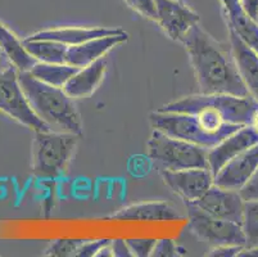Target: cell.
Returning a JSON list of instances; mask_svg holds the SVG:
<instances>
[{"instance_id":"cell-27","label":"cell","mask_w":258,"mask_h":257,"mask_svg":"<svg viewBox=\"0 0 258 257\" xmlns=\"http://www.w3.org/2000/svg\"><path fill=\"white\" fill-rule=\"evenodd\" d=\"M123 2L127 4L128 8L133 9L134 12H137L142 17L156 21V0H123Z\"/></svg>"},{"instance_id":"cell-15","label":"cell","mask_w":258,"mask_h":257,"mask_svg":"<svg viewBox=\"0 0 258 257\" xmlns=\"http://www.w3.org/2000/svg\"><path fill=\"white\" fill-rule=\"evenodd\" d=\"M182 216L170 203L163 201H149L130 204L118 210L111 216L113 220L139 221V223H163L180 220Z\"/></svg>"},{"instance_id":"cell-24","label":"cell","mask_w":258,"mask_h":257,"mask_svg":"<svg viewBox=\"0 0 258 257\" xmlns=\"http://www.w3.org/2000/svg\"><path fill=\"white\" fill-rule=\"evenodd\" d=\"M84 239H76V238H59V239L51 240L45 251L43 252L44 256L50 257H71L75 256L80 246L84 243Z\"/></svg>"},{"instance_id":"cell-7","label":"cell","mask_w":258,"mask_h":257,"mask_svg":"<svg viewBox=\"0 0 258 257\" xmlns=\"http://www.w3.org/2000/svg\"><path fill=\"white\" fill-rule=\"evenodd\" d=\"M187 228L197 238L212 247L245 246V234L239 223L213 218L193 203H185Z\"/></svg>"},{"instance_id":"cell-19","label":"cell","mask_w":258,"mask_h":257,"mask_svg":"<svg viewBox=\"0 0 258 257\" xmlns=\"http://www.w3.org/2000/svg\"><path fill=\"white\" fill-rule=\"evenodd\" d=\"M230 31L258 53V22L249 17L240 0H220Z\"/></svg>"},{"instance_id":"cell-11","label":"cell","mask_w":258,"mask_h":257,"mask_svg":"<svg viewBox=\"0 0 258 257\" xmlns=\"http://www.w3.org/2000/svg\"><path fill=\"white\" fill-rule=\"evenodd\" d=\"M193 204L213 218L243 223L245 201L241 198L239 190L226 189L213 184Z\"/></svg>"},{"instance_id":"cell-12","label":"cell","mask_w":258,"mask_h":257,"mask_svg":"<svg viewBox=\"0 0 258 257\" xmlns=\"http://www.w3.org/2000/svg\"><path fill=\"white\" fill-rule=\"evenodd\" d=\"M258 143V131L252 125H244L239 130L208 149V167L213 175L241 152Z\"/></svg>"},{"instance_id":"cell-2","label":"cell","mask_w":258,"mask_h":257,"mask_svg":"<svg viewBox=\"0 0 258 257\" xmlns=\"http://www.w3.org/2000/svg\"><path fill=\"white\" fill-rule=\"evenodd\" d=\"M18 80L34 112L50 130L83 135V120L75 99L64 89L40 81L30 71H18Z\"/></svg>"},{"instance_id":"cell-4","label":"cell","mask_w":258,"mask_h":257,"mask_svg":"<svg viewBox=\"0 0 258 257\" xmlns=\"http://www.w3.org/2000/svg\"><path fill=\"white\" fill-rule=\"evenodd\" d=\"M79 135L45 130L34 131L31 145L32 173L53 179L67 171L79 143Z\"/></svg>"},{"instance_id":"cell-9","label":"cell","mask_w":258,"mask_h":257,"mask_svg":"<svg viewBox=\"0 0 258 257\" xmlns=\"http://www.w3.org/2000/svg\"><path fill=\"white\" fill-rule=\"evenodd\" d=\"M161 176L163 183L176 195H179L184 203H193L198 201L215 184V175L208 167H196L176 171L161 170Z\"/></svg>"},{"instance_id":"cell-18","label":"cell","mask_w":258,"mask_h":257,"mask_svg":"<svg viewBox=\"0 0 258 257\" xmlns=\"http://www.w3.org/2000/svg\"><path fill=\"white\" fill-rule=\"evenodd\" d=\"M107 72V60L100 58L83 68L66 82L64 91L72 99H83L90 96L103 82Z\"/></svg>"},{"instance_id":"cell-17","label":"cell","mask_w":258,"mask_h":257,"mask_svg":"<svg viewBox=\"0 0 258 257\" xmlns=\"http://www.w3.org/2000/svg\"><path fill=\"white\" fill-rule=\"evenodd\" d=\"M229 40L241 80L258 102V53L229 30Z\"/></svg>"},{"instance_id":"cell-16","label":"cell","mask_w":258,"mask_h":257,"mask_svg":"<svg viewBox=\"0 0 258 257\" xmlns=\"http://www.w3.org/2000/svg\"><path fill=\"white\" fill-rule=\"evenodd\" d=\"M125 32L119 27H58L43 30L35 32L29 40H51V41L62 42L67 46H74L89 41L97 37L108 36V35H117Z\"/></svg>"},{"instance_id":"cell-28","label":"cell","mask_w":258,"mask_h":257,"mask_svg":"<svg viewBox=\"0 0 258 257\" xmlns=\"http://www.w3.org/2000/svg\"><path fill=\"white\" fill-rule=\"evenodd\" d=\"M109 243H111V239H107V238L95 240H85L80 246V248L77 249L75 257H97L98 252Z\"/></svg>"},{"instance_id":"cell-35","label":"cell","mask_w":258,"mask_h":257,"mask_svg":"<svg viewBox=\"0 0 258 257\" xmlns=\"http://www.w3.org/2000/svg\"><path fill=\"white\" fill-rule=\"evenodd\" d=\"M250 125H252L255 130L258 131V110H257V112L254 113V116H253V120H252V124H250Z\"/></svg>"},{"instance_id":"cell-33","label":"cell","mask_w":258,"mask_h":257,"mask_svg":"<svg viewBox=\"0 0 258 257\" xmlns=\"http://www.w3.org/2000/svg\"><path fill=\"white\" fill-rule=\"evenodd\" d=\"M238 257H258V246L249 247V248H245V247H244Z\"/></svg>"},{"instance_id":"cell-3","label":"cell","mask_w":258,"mask_h":257,"mask_svg":"<svg viewBox=\"0 0 258 257\" xmlns=\"http://www.w3.org/2000/svg\"><path fill=\"white\" fill-rule=\"evenodd\" d=\"M258 110V102L252 95L239 96L233 94H193L162 106L159 112L197 113L212 111L229 124L250 125Z\"/></svg>"},{"instance_id":"cell-34","label":"cell","mask_w":258,"mask_h":257,"mask_svg":"<svg viewBox=\"0 0 258 257\" xmlns=\"http://www.w3.org/2000/svg\"><path fill=\"white\" fill-rule=\"evenodd\" d=\"M9 66H12V63L9 62L8 58L4 56L3 52L0 50V72H2L3 70H6V68H8Z\"/></svg>"},{"instance_id":"cell-6","label":"cell","mask_w":258,"mask_h":257,"mask_svg":"<svg viewBox=\"0 0 258 257\" xmlns=\"http://www.w3.org/2000/svg\"><path fill=\"white\" fill-rule=\"evenodd\" d=\"M153 129L161 130L173 138L190 141L211 149L231 134L215 133L203 125L199 117L193 113L159 112L156 111L149 116Z\"/></svg>"},{"instance_id":"cell-22","label":"cell","mask_w":258,"mask_h":257,"mask_svg":"<svg viewBox=\"0 0 258 257\" xmlns=\"http://www.w3.org/2000/svg\"><path fill=\"white\" fill-rule=\"evenodd\" d=\"M26 48L37 62L66 63L69 46L51 40H29L25 39Z\"/></svg>"},{"instance_id":"cell-21","label":"cell","mask_w":258,"mask_h":257,"mask_svg":"<svg viewBox=\"0 0 258 257\" xmlns=\"http://www.w3.org/2000/svg\"><path fill=\"white\" fill-rule=\"evenodd\" d=\"M79 68L69 65V63H44L37 62L31 68V75L45 84L63 88L77 72Z\"/></svg>"},{"instance_id":"cell-30","label":"cell","mask_w":258,"mask_h":257,"mask_svg":"<svg viewBox=\"0 0 258 257\" xmlns=\"http://www.w3.org/2000/svg\"><path fill=\"white\" fill-rule=\"evenodd\" d=\"M243 246H217L212 247L208 256L212 257H236L239 256L240 251L243 249Z\"/></svg>"},{"instance_id":"cell-29","label":"cell","mask_w":258,"mask_h":257,"mask_svg":"<svg viewBox=\"0 0 258 257\" xmlns=\"http://www.w3.org/2000/svg\"><path fill=\"white\" fill-rule=\"evenodd\" d=\"M239 193L245 202L258 199V167L249 180L245 183V185L239 190Z\"/></svg>"},{"instance_id":"cell-25","label":"cell","mask_w":258,"mask_h":257,"mask_svg":"<svg viewBox=\"0 0 258 257\" xmlns=\"http://www.w3.org/2000/svg\"><path fill=\"white\" fill-rule=\"evenodd\" d=\"M186 253L184 248L177 246L175 240L171 238H162L157 239V243L154 246L152 256L153 257H177L184 256Z\"/></svg>"},{"instance_id":"cell-26","label":"cell","mask_w":258,"mask_h":257,"mask_svg":"<svg viewBox=\"0 0 258 257\" xmlns=\"http://www.w3.org/2000/svg\"><path fill=\"white\" fill-rule=\"evenodd\" d=\"M126 242H127L134 256L148 257L152 256L157 239L154 238H130V239H126Z\"/></svg>"},{"instance_id":"cell-10","label":"cell","mask_w":258,"mask_h":257,"mask_svg":"<svg viewBox=\"0 0 258 257\" xmlns=\"http://www.w3.org/2000/svg\"><path fill=\"white\" fill-rule=\"evenodd\" d=\"M156 22L171 40L181 42L199 23V14L181 0H156Z\"/></svg>"},{"instance_id":"cell-20","label":"cell","mask_w":258,"mask_h":257,"mask_svg":"<svg viewBox=\"0 0 258 257\" xmlns=\"http://www.w3.org/2000/svg\"><path fill=\"white\" fill-rule=\"evenodd\" d=\"M0 50L3 52L9 62L20 72L31 71V68L37 63V61L29 53L25 42L21 41L17 35L2 22H0Z\"/></svg>"},{"instance_id":"cell-5","label":"cell","mask_w":258,"mask_h":257,"mask_svg":"<svg viewBox=\"0 0 258 257\" xmlns=\"http://www.w3.org/2000/svg\"><path fill=\"white\" fill-rule=\"evenodd\" d=\"M148 155L162 170L208 167V149L153 129L147 143ZM210 169V167H208Z\"/></svg>"},{"instance_id":"cell-14","label":"cell","mask_w":258,"mask_h":257,"mask_svg":"<svg viewBox=\"0 0 258 257\" xmlns=\"http://www.w3.org/2000/svg\"><path fill=\"white\" fill-rule=\"evenodd\" d=\"M127 39L128 34L125 31L122 34L97 37V39H91L83 44H79V45L69 46L66 63H69L74 67L83 68L100 58H104L112 49L126 42Z\"/></svg>"},{"instance_id":"cell-23","label":"cell","mask_w":258,"mask_h":257,"mask_svg":"<svg viewBox=\"0 0 258 257\" xmlns=\"http://www.w3.org/2000/svg\"><path fill=\"white\" fill-rule=\"evenodd\" d=\"M244 234H245V248L258 246V199L247 201L244 206L243 215Z\"/></svg>"},{"instance_id":"cell-1","label":"cell","mask_w":258,"mask_h":257,"mask_svg":"<svg viewBox=\"0 0 258 257\" xmlns=\"http://www.w3.org/2000/svg\"><path fill=\"white\" fill-rule=\"evenodd\" d=\"M182 45L193 66L199 93L250 95L239 74L231 46L217 41L199 23L190 30Z\"/></svg>"},{"instance_id":"cell-32","label":"cell","mask_w":258,"mask_h":257,"mask_svg":"<svg viewBox=\"0 0 258 257\" xmlns=\"http://www.w3.org/2000/svg\"><path fill=\"white\" fill-rule=\"evenodd\" d=\"M240 3L248 16L258 22V0H240Z\"/></svg>"},{"instance_id":"cell-13","label":"cell","mask_w":258,"mask_h":257,"mask_svg":"<svg viewBox=\"0 0 258 257\" xmlns=\"http://www.w3.org/2000/svg\"><path fill=\"white\" fill-rule=\"evenodd\" d=\"M258 167V143L227 162L215 175V185L240 190Z\"/></svg>"},{"instance_id":"cell-8","label":"cell","mask_w":258,"mask_h":257,"mask_svg":"<svg viewBox=\"0 0 258 257\" xmlns=\"http://www.w3.org/2000/svg\"><path fill=\"white\" fill-rule=\"evenodd\" d=\"M0 112L32 131L50 130L32 110L18 80V70L13 65L0 72Z\"/></svg>"},{"instance_id":"cell-31","label":"cell","mask_w":258,"mask_h":257,"mask_svg":"<svg viewBox=\"0 0 258 257\" xmlns=\"http://www.w3.org/2000/svg\"><path fill=\"white\" fill-rule=\"evenodd\" d=\"M111 248L113 252V257H133V252H131L130 247H128L126 239H121V238H116V239H111Z\"/></svg>"}]
</instances>
